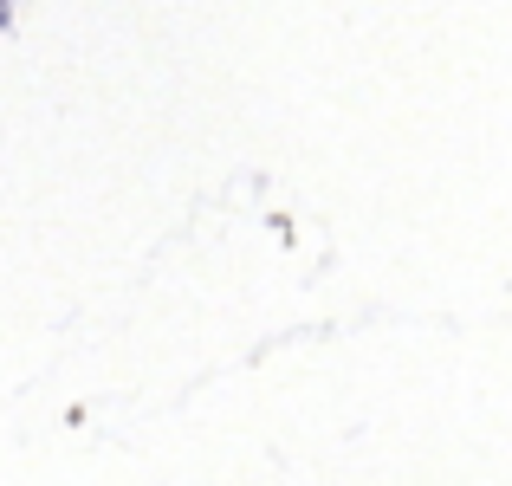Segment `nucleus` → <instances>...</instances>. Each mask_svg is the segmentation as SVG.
I'll list each match as a JSON object with an SVG mask.
<instances>
[]
</instances>
